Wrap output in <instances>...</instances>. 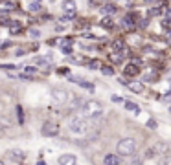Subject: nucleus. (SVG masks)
<instances>
[{"instance_id":"nucleus-6","label":"nucleus","mask_w":171,"mask_h":165,"mask_svg":"<svg viewBox=\"0 0 171 165\" xmlns=\"http://www.w3.org/2000/svg\"><path fill=\"white\" fill-rule=\"evenodd\" d=\"M59 165H76V156L74 154H63V156H59Z\"/></svg>"},{"instance_id":"nucleus-10","label":"nucleus","mask_w":171,"mask_h":165,"mask_svg":"<svg viewBox=\"0 0 171 165\" xmlns=\"http://www.w3.org/2000/svg\"><path fill=\"white\" fill-rule=\"evenodd\" d=\"M101 13L103 15H112V13H116V6L114 4H103L101 6Z\"/></svg>"},{"instance_id":"nucleus-30","label":"nucleus","mask_w":171,"mask_h":165,"mask_svg":"<svg viewBox=\"0 0 171 165\" xmlns=\"http://www.w3.org/2000/svg\"><path fill=\"white\" fill-rule=\"evenodd\" d=\"M131 165H142V160H140V158H136V160H133V162H131Z\"/></svg>"},{"instance_id":"nucleus-27","label":"nucleus","mask_w":171,"mask_h":165,"mask_svg":"<svg viewBox=\"0 0 171 165\" xmlns=\"http://www.w3.org/2000/svg\"><path fill=\"white\" fill-rule=\"evenodd\" d=\"M90 66H92V68H101V61H98V59H94V61L90 62Z\"/></svg>"},{"instance_id":"nucleus-34","label":"nucleus","mask_w":171,"mask_h":165,"mask_svg":"<svg viewBox=\"0 0 171 165\" xmlns=\"http://www.w3.org/2000/svg\"><path fill=\"white\" fill-rule=\"evenodd\" d=\"M166 17H168V18H171V7H168V9H166Z\"/></svg>"},{"instance_id":"nucleus-15","label":"nucleus","mask_w":171,"mask_h":165,"mask_svg":"<svg viewBox=\"0 0 171 165\" xmlns=\"http://www.w3.org/2000/svg\"><path fill=\"white\" fill-rule=\"evenodd\" d=\"M101 26H103L105 29H112V28H114V22H112V18H109V17H105V18L101 20Z\"/></svg>"},{"instance_id":"nucleus-25","label":"nucleus","mask_w":171,"mask_h":165,"mask_svg":"<svg viewBox=\"0 0 171 165\" xmlns=\"http://www.w3.org/2000/svg\"><path fill=\"white\" fill-rule=\"evenodd\" d=\"M111 59H112L114 62H122V59H123V55H122V53H112V55H111Z\"/></svg>"},{"instance_id":"nucleus-32","label":"nucleus","mask_w":171,"mask_h":165,"mask_svg":"<svg viewBox=\"0 0 171 165\" xmlns=\"http://www.w3.org/2000/svg\"><path fill=\"white\" fill-rule=\"evenodd\" d=\"M162 165H171V158H164V162H162Z\"/></svg>"},{"instance_id":"nucleus-2","label":"nucleus","mask_w":171,"mask_h":165,"mask_svg":"<svg viewBox=\"0 0 171 165\" xmlns=\"http://www.w3.org/2000/svg\"><path fill=\"white\" fill-rule=\"evenodd\" d=\"M136 152V141L133 138H125L118 143V154L116 156H131Z\"/></svg>"},{"instance_id":"nucleus-19","label":"nucleus","mask_w":171,"mask_h":165,"mask_svg":"<svg viewBox=\"0 0 171 165\" xmlns=\"http://www.w3.org/2000/svg\"><path fill=\"white\" fill-rule=\"evenodd\" d=\"M77 84L83 86V88H87V90H90V92H94V84H90V83H87V81H77Z\"/></svg>"},{"instance_id":"nucleus-11","label":"nucleus","mask_w":171,"mask_h":165,"mask_svg":"<svg viewBox=\"0 0 171 165\" xmlns=\"http://www.w3.org/2000/svg\"><path fill=\"white\" fill-rule=\"evenodd\" d=\"M125 84L129 86L131 92H136V94H140V92L144 90V84H142V83H125Z\"/></svg>"},{"instance_id":"nucleus-17","label":"nucleus","mask_w":171,"mask_h":165,"mask_svg":"<svg viewBox=\"0 0 171 165\" xmlns=\"http://www.w3.org/2000/svg\"><path fill=\"white\" fill-rule=\"evenodd\" d=\"M138 72H140V68H136L134 64H129V66L125 68V73H127V75H136Z\"/></svg>"},{"instance_id":"nucleus-26","label":"nucleus","mask_w":171,"mask_h":165,"mask_svg":"<svg viewBox=\"0 0 171 165\" xmlns=\"http://www.w3.org/2000/svg\"><path fill=\"white\" fill-rule=\"evenodd\" d=\"M146 127L151 129V130H155V129H157V121H155V119H149V121L146 123Z\"/></svg>"},{"instance_id":"nucleus-31","label":"nucleus","mask_w":171,"mask_h":165,"mask_svg":"<svg viewBox=\"0 0 171 165\" xmlns=\"http://www.w3.org/2000/svg\"><path fill=\"white\" fill-rule=\"evenodd\" d=\"M112 101H114V103H120V101H122V97H120V96H112Z\"/></svg>"},{"instance_id":"nucleus-13","label":"nucleus","mask_w":171,"mask_h":165,"mask_svg":"<svg viewBox=\"0 0 171 165\" xmlns=\"http://www.w3.org/2000/svg\"><path fill=\"white\" fill-rule=\"evenodd\" d=\"M63 7H64V11H66V17H74V2H64L63 4Z\"/></svg>"},{"instance_id":"nucleus-14","label":"nucleus","mask_w":171,"mask_h":165,"mask_svg":"<svg viewBox=\"0 0 171 165\" xmlns=\"http://www.w3.org/2000/svg\"><path fill=\"white\" fill-rule=\"evenodd\" d=\"M122 24H123L125 28H133V26H134V18H133L131 15H127V17H123V20H122Z\"/></svg>"},{"instance_id":"nucleus-24","label":"nucleus","mask_w":171,"mask_h":165,"mask_svg":"<svg viewBox=\"0 0 171 165\" xmlns=\"http://www.w3.org/2000/svg\"><path fill=\"white\" fill-rule=\"evenodd\" d=\"M17 118H18V123H24V114H22V107H17Z\"/></svg>"},{"instance_id":"nucleus-5","label":"nucleus","mask_w":171,"mask_h":165,"mask_svg":"<svg viewBox=\"0 0 171 165\" xmlns=\"http://www.w3.org/2000/svg\"><path fill=\"white\" fill-rule=\"evenodd\" d=\"M52 97H53V101L64 105V103H68L70 94H68V90H64V88H53V90H52Z\"/></svg>"},{"instance_id":"nucleus-23","label":"nucleus","mask_w":171,"mask_h":165,"mask_svg":"<svg viewBox=\"0 0 171 165\" xmlns=\"http://www.w3.org/2000/svg\"><path fill=\"white\" fill-rule=\"evenodd\" d=\"M166 151H168V147H166L164 143H158V145L153 149V152H166Z\"/></svg>"},{"instance_id":"nucleus-18","label":"nucleus","mask_w":171,"mask_h":165,"mask_svg":"<svg viewBox=\"0 0 171 165\" xmlns=\"http://www.w3.org/2000/svg\"><path fill=\"white\" fill-rule=\"evenodd\" d=\"M125 108H127V110H133L134 114H138V112H140V107H138L136 103H131V101H127V103H125Z\"/></svg>"},{"instance_id":"nucleus-8","label":"nucleus","mask_w":171,"mask_h":165,"mask_svg":"<svg viewBox=\"0 0 171 165\" xmlns=\"http://www.w3.org/2000/svg\"><path fill=\"white\" fill-rule=\"evenodd\" d=\"M7 156H9V160H13V162H20V160L24 158V152L13 149V151H7Z\"/></svg>"},{"instance_id":"nucleus-20","label":"nucleus","mask_w":171,"mask_h":165,"mask_svg":"<svg viewBox=\"0 0 171 165\" xmlns=\"http://www.w3.org/2000/svg\"><path fill=\"white\" fill-rule=\"evenodd\" d=\"M29 11H41V2H29Z\"/></svg>"},{"instance_id":"nucleus-29","label":"nucleus","mask_w":171,"mask_h":165,"mask_svg":"<svg viewBox=\"0 0 171 165\" xmlns=\"http://www.w3.org/2000/svg\"><path fill=\"white\" fill-rule=\"evenodd\" d=\"M63 51H64L66 55H70V53H72V48H70V46H64V48H63Z\"/></svg>"},{"instance_id":"nucleus-9","label":"nucleus","mask_w":171,"mask_h":165,"mask_svg":"<svg viewBox=\"0 0 171 165\" xmlns=\"http://www.w3.org/2000/svg\"><path fill=\"white\" fill-rule=\"evenodd\" d=\"M103 162H105V165H120V156H116V154H107Z\"/></svg>"},{"instance_id":"nucleus-22","label":"nucleus","mask_w":171,"mask_h":165,"mask_svg":"<svg viewBox=\"0 0 171 165\" xmlns=\"http://www.w3.org/2000/svg\"><path fill=\"white\" fill-rule=\"evenodd\" d=\"M101 73L103 75H114V70L111 66H101Z\"/></svg>"},{"instance_id":"nucleus-7","label":"nucleus","mask_w":171,"mask_h":165,"mask_svg":"<svg viewBox=\"0 0 171 165\" xmlns=\"http://www.w3.org/2000/svg\"><path fill=\"white\" fill-rule=\"evenodd\" d=\"M13 127V119L6 114H0V129H11Z\"/></svg>"},{"instance_id":"nucleus-4","label":"nucleus","mask_w":171,"mask_h":165,"mask_svg":"<svg viewBox=\"0 0 171 165\" xmlns=\"http://www.w3.org/2000/svg\"><path fill=\"white\" fill-rule=\"evenodd\" d=\"M41 132H42V136L52 138V136H57V134H59V127H57V123H53V121H44Z\"/></svg>"},{"instance_id":"nucleus-28","label":"nucleus","mask_w":171,"mask_h":165,"mask_svg":"<svg viewBox=\"0 0 171 165\" xmlns=\"http://www.w3.org/2000/svg\"><path fill=\"white\" fill-rule=\"evenodd\" d=\"M26 72H28V73H35L37 68H33V66H26Z\"/></svg>"},{"instance_id":"nucleus-3","label":"nucleus","mask_w":171,"mask_h":165,"mask_svg":"<svg viewBox=\"0 0 171 165\" xmlns=\"http://www.w3.org/2000/svg\"><path fill=\"white\" fill-rule=\"evenodd\" d=\"M83 112H85V116H88V118H98V116L103 112V107H101L99 101L90 99V101L83 103Z\"/></svg>"},{"instance_id":"nucleus-1","label":"nucleus","mask_w":171,"mask_h":165,"mask_svg":"<svg viewBox=\"0 0 171 165\" xmlns=\"http://www.w3.org/2000/svg\"><path fill=\"white\" fill-rule=\"evenodd\" d=\"M68 129L74 132V134H85L88 130V125H87V119L81 118V116H70L68 119Z\"/></svg>"},{"instance_id":"nucleus-35","label":"nucleus","mask_w":171,"mask_h":165,"mask_svg":"<svg viewBox=\"0 0 171 165\" xmlns=\"http://www.w3.org/2000/svg\"><path fill=\"white\" fill-rule=\"evenodd\" d=\"M0 165H4V162H0Z\"/></svg>"},{"instance_id":"nucleus-21","label":"nucleus","mask_w":171,"mask_h":165,"mask_svg":"<svg viewBox=\"0 0 171 165\" xmlns=\"http://www.w3.org/2000/svg\"><path fill=\"white\" fill-rule=\"evenodd\" d=\"M160 13H162V9H160V7H151V9L147 11V15H149V17H157V15H160Z\"/></svg>"},{"instance_id":"nucleus-16","label":"nucleus","mask_w":171,"mask_h":165,"mask_svg":"<svg viewBox=\"0 0 171 165\" xmlns=\"http://www.w3.org/2000/svg\"><path fill=\"white\" fill-rule=\"evenodd\" d=\"M52 61V57L48 55V57H35L33 59V64H46V62H50Z\"/></svg>"},{"instance_id":"nucleus-12","label":"nucleus","mask_w":171,"mask_h":165,"mask_svg":"<svg viewBox=\"0 0 171 165\" xmlns=\"http://www.w3.org/2000/svg\"><path fill=\"white\" fill-rule=\"evenodd\" d=\"M112 48H114V53H122V50L125 48V44H123L122 39H116V40L112 42Z\"/></svg>"},{"instance_id":"nucleus-33","label":"nucleus","mask_w":171,"mask_h":165,"mask_svg":"<svg viewBox=\"0 0 171 165\" xmlns=\"http://www.w3.org/2000/svg\"><path fill=\"white\" fill-rule=\"evenodd\" d=\"M15 55H17V57H22V55H24V51H22V50H17V53H15Z\"/></svg>"}]
</instances>
